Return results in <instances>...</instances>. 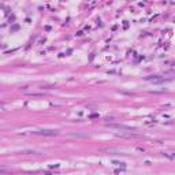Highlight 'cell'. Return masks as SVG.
<instances>
[{
    "mask_svg": "<svg viewBox=\"0 0 175 175\" xmlns=\"http://www.w3.org/2000/svg\"><path fill=\"white\" fill-rule=\"evenodd\" d=\"M33 134H37V136H48V137H53V136H58V131L56 130H34Z\"/></svg>",
    "mask_w": 175,
    "mask_h": 175,
    "instance_id": "1",
    "label": "cell"
},
{
    "mask_svg": "<svg viewBox=\"0 0 175 175\" xmlns=\"http://www.w3.org/2000/svg\"><path fill=\"white\" fill-rule=\"evenodd\" d=\"M107 126H108V127H111V129H119V130H126V131H134V129H133V127L126 126V125H119V123H108Z\"/></svg>",
    "mask_w": 175,
    "mask_h": 175,
    "instance_id": "2",
    "label": "cell"
},
{
    "mask_svg": "<svg viewBox=\"0 0 175 175\" xmlns=\"http://www.w3.org/2000/svg\"><path fill=\"white\" fill-rule=\"evenodd\" d=\"M66 136L70 137V138H89V134L86 133H68Z\"/></svg>",
    "mask_w": 175,
    "mask_h": 175,
    "instance_id": "3",
    "label": "cell"
},
{
    "mask_svg": "<svg viewBox=\"0 0 175 175\" xmlns=\"http://www.w3.org/2000/svg\"><path fill=\"white\" fill-rule=\"evenodd\" d=\"M44 93H29V96H42Z\"/></svg>",
    "mask_w": 175,
    "mask_h": 175,
    "instance_id": "4",
    "label": "cell"
}]
</instances>
